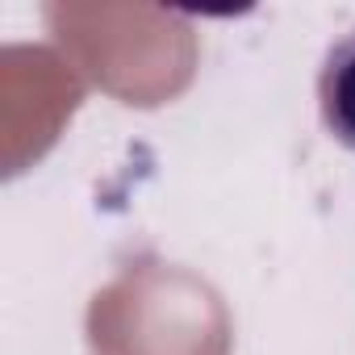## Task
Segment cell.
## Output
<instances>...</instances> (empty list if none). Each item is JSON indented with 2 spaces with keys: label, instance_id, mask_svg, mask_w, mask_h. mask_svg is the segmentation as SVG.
<instances>
[{
  "label": "cell",
  "instance_id": "6da1fadb",
  "mask_svg": "<svg viewBox=\"0 0 355 355\" xmlns=\"http://www.w3.org/2000/svg\"><path fill=\"white\" fill-rule=\"evenodd\" d=\"M318 109L338 146L355 155V26L326 51L318 71Z\"/></svg>",
  "mask_w": 355,
  "mask_h": 355
}]
</instances>
